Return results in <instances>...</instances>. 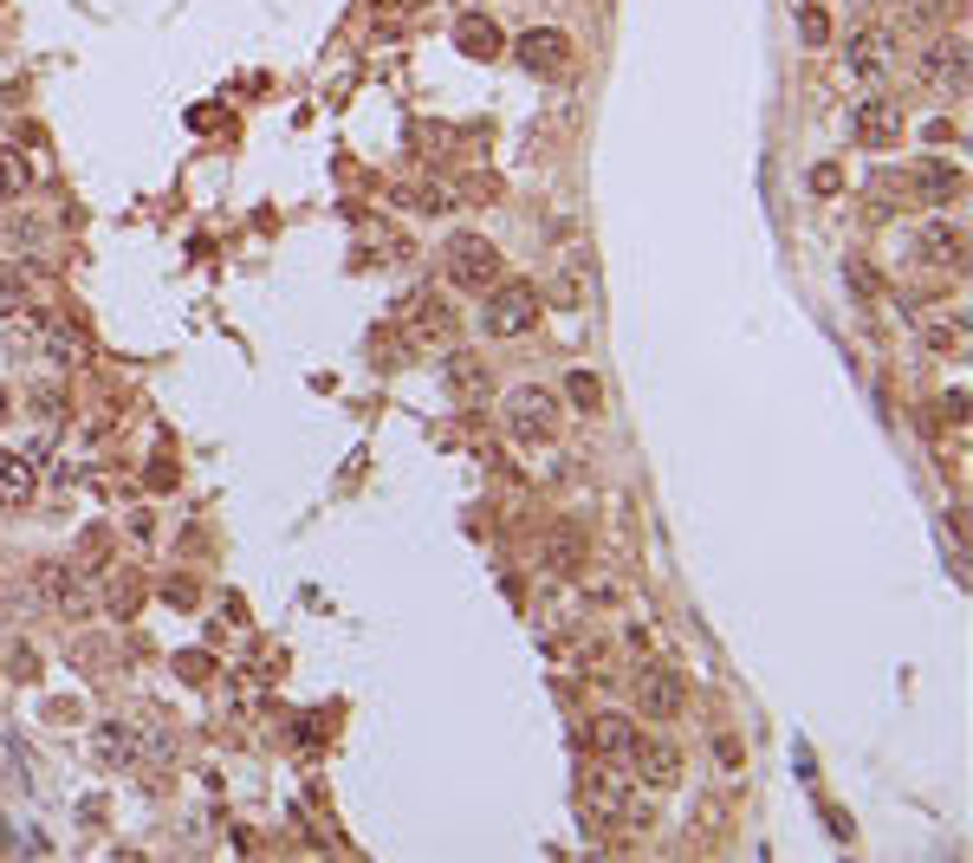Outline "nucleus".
I'll list each match as a JSON object with an SVG mask.
<instances>
[{
  "label": "nucleus",
  "instance_id": "23",
  "mask_svg": "<svg viewBox=\"0 0 973 863\" xmlns=\"http://www.w3.org/2000/svg\"><path fill=\"white\" fill-rule=\"evenodd\" d=\"M403 202H416V209H448V195H441V182H416Z\"/></svg>",
  "mask_w": 973,
  "mask_h": 863
},
{
  "label": "nucleus",
  "instance_id": "27",
  "mask_svg": "<svg viewBox=\"0 0 973 863\" xmlns=\"http://www.w3.org/2000/svg\"><path fill=\"white\" fill-rule=\"evenodd\" d=\"M552 299H558V305H578V299H584V292H578V273H564V280L552 287Z\"/></svg>",
  "mask_w": 973,
  "mask_h": 863
},
{
  "label": "nucleus",
  "instance_id": "14",
  "mask_svg": "<svg viewBox=\"0 0 973 863\" xmlns=\"http://www.w3.org/2000/svg\"><path fill=\"white\" fill-rule=\"evenodd\" d=\"M455 46H461L468 59H500V26H493L486 13H461V20H455Z\"/></svg>",
  "mask_w": 973,
  "mask_h": 863
},
{
  "label": "nucleus",
  "instance_id": "3",
  "mask_svg": "<svg viewBox=\"0 0 973 863\" xmlns=\"http://www.w3.org/2000/svg\"><path fill=\"white\" fill-rule=\"evenodd\" d=\"M448 280L468 292H481L500 280V247L493 240H481V234H455L448 240Z\"/></svg>",
  "mask_w": 973,
  "mask_h": 863
},
{
  "label": "nucleus",
  "instance_id": "12",
  "mask_svg": "<svg viewBox=\"0 0 973 863\" xmlns=\"http://www.w3.org/2000/svg\"><path fill=\"white\" fill-rule=\"evenodd\" d=\"M33 591H40V604H46V610H78V572L59 565V559L33 572Z\"/></svg>",
  "mask_w": 973,
  "mask_h": 863
},
{
  "label": "nucleus",
  "instance_id": "11",
  "mask_svg": "<svg viewBox=\"0 0 973 863\" xmlns=\"http://www.w3.org/2000/svg\"><path fill=\"white\" fill-rule=\"evenodd\" d=\"M921 260H928V267H968V234H961L954 221H935V227L921 234Z\"/></svg>",
  "mask_w": 973,
  "mask_h": 863
},
{
  "label": "nucleus",
  "instance_id": "10",
  "mask_svg": "<svg viewBox=\"0 0 973 863\" xmlns=\"http://www.w3.org/2000/svg\"><path fill=\"white\" fill-rule=\"evenodd\" d=\"M591 747L611 760V766H636V727L624 715H597L591 720Z\"/></svg>",
  "mask_w": 973,
  "mask_h": 863
},
{
  "label": "nucleus",
  "instance_id": "21",
  "mask_svg": "<svg viewBox=\"0 0 973 863\" xmlns=\"http://www.w3.org/2000/svg\"><path fill=\"white\" fill-rule=\"evenodd\" d=\"M798 40H805V46H825V40H831V13H825V7H805V13H798Z\"/></svg>",
  "mask_w": 973,
  "mask_h": 863
},
{
  "label": "nucleus",
  "instance_id": "4",
  "mask_svg": "<svg viewBox=\"0 0 973 863\" xmlns=\"http://www.w3.org/2000/svg\"><path fill=\"white\" fill-rule=\"evenodd\" d=\"M636 708L656 720H675L689 708V682L675 675V669H662V662H649V669H636Z\"/></svg>",
  "mask_w": 973,
  "mask_h": 863
},
{
  "label": "nucleus",
  "instance_id": "16",
  "mask_svg": "<svg viewBox=\"0 0 973 863\" xmlns=\"http://www.w3.org/2000/svg\"><path fill=\"white\" fill-rule=\"evenodd\" d=\"M636 766H642V780H649V786H682V753H675L669 740L636 747Z\"/></svg>",
  "mask_w": 973,
  "mask_h": 863
},
{
  "label": "nucleus",
  "instance_id": "26",
  "mask_svg": "<svg viewBox=\"0 0 973 863\" xmlns=\"http://www.w3.org/2000/svg\"><path fill=\"white\" fill-rule=\"evenodd\" d=\"M0 299H26V280L13 267H0Z\"/></svg>",
  "mask_w": 973,
  "mask_h": 863
},
{
  "label": "nucleus",
  "instance_id": "9",
  "mask_svg": "<svg viewBox=\"0 0 973 863\" xmlns=\"http://www.w3.org/2000/svg\"><path fill=\"white\" fill-rule=\"evenodd\" d=\"M33 494H40V461L0 448V506H26Z\"/></svg>",
  "mask_w": 973,
  "mask_h": 863
},
{
  "label": "nucleus",
  "instance_id": "6",
  "mask_svg": "<svg viewBox=\"0 0 973 863\" xmlns=\"http://www.w3.org/2000/svg\"><path fill=\"white\" fill-rule=\"evenodd\" d=\"M968 33H941L935 46H928V59H921V78L935 85V91H968Z\"/></svg>",
  "mask_w": 973,
  "mask_h": 863
},
{
  "label": "nucleus",
  "instance_id": "13",
  "mask_svg": "<svg viewBox=\"0 0 973 863\" xmlns=\"http://www.w3.org/2000/svg\"><path fill=\"white\" fill-rule=\"evenodd\" d=\"M961 189H968V176H961L954 162H928V169L915 176V195H921V202H935V209L961 202Z\"/></svg>",
  "mask_w": 973,
  "mask_h": 863
},
{
  "label": "nucleus",
  "instance_id": "20",
  "mask_svg": "<svg viewBox=\"0 0 973 863\" xmlns=\"http://www.w3.org/2000/svg\"><path fill=\"white\" fill-rule=\"evenodd\" d=\"M26 182H33V176H26V162H20L13 149H0V195L13 202V195H26Z\"/></svg>",
  "mask_w": 973,
  "mask_h": 863
},
{
  "label": "nucleus",
  "instance_id": "8",
  "mask_svg": "<svg viewBox=\"0 0 973 863\" xmlns=\"http://www.w3.org/2000/svg\"><path fill=\"white\" fill-rule=\"evenodd\" d=\"M890 66H896V33H883V26L850 33V72L863 78V85H876Z\"/></svg>",
  "mask_w": 973,
  "mask_h": 863
},
{
  "label": "nucleus",
  "instance_id": "19",
  "mask_svg": "<svg viewBox=\"0 0 973 863\" xmlns=\"http://www.w3.org/2000/svg\"><path fill=\"white\" fill-rule=\"evenodd\" d=\"M410 325H416V332H435V338H448V332H455V318H448V305H441V299H416V305H410Z\"/></svg>",
  "mask_w": 973,
  "mask_h": 863
},
{
  "label": "nucleus",
  "instance_id": "2",
  "mask_svg": "<svg viewBox=\"0 0 973 863\" xmlns=\"http://www.w3.org/2000/svg\"><path fill=\"white\" fill-rule=\"evenodd\" d=\"M506 423H513L519 441H552L558 435V396L539 390V383H519V390L506 396Z\"/></svg>",
  "mask_w": 973,
  "mask_h": 863
},
{
  "label": "nucleus",
  "instance_id": "24",
  "mask_svg": "<svg viewBox=\"0 0 973 863\" xmlns=\"http://www.w3.org/2000/svg\"><path fill=\"white\" fill-rule=\"evenodd\" d=\"M552 565H558V572H571V565H578V533H558V539H552Z\"/></svg>",
  "mask_w": 973,
  "mask_h": 863
},
{
  "label": "nucleus",
  "instance_id": "18",
  "mask_svg": "<svg viewBox=\"0 0 973 863\" xmlns=\"http://www.w3.org/2000/svg\"><path fill=\"white\" fill-rule=\"evenodd\" d=\"M564 396H571L578 416H597V410H604V383H597L591 370H571V377H564Z\"/></svg>",
  "mask_w": 973,
  "mask_h": 863
},
{
  "label": "nucleus",
  "instance_id": "17",
  "mask_svg": "<svg viewBox=\"0 0 973 863\" xmlns=\"http://www.w3.org/2000/svg\"><path fill=\"white\" fill-rule=\"evenodd\" d=\"M441 383H448L455 396H481V390H486V363L474 358V351H448V363H441Z\"/></svg>",
  "mask_w": 973,
  "mask_h": 863
},
{
  "label": "nucleus",
  "instance_id": "5",
  "mask_svg": "<svg viewBox=\"0 0 973 863\" xmlns=\"http://www.w3.org/2000/svg\"><path fill=\"white\" fill-rule=\"evenodd\" d=\"M519 66L533 78H558L564 66H571V33L564 26H533V33H519Z\"/></svg>",
  "mask_w": 973,
  "mask_h": 863
},
{
  "label": "nucleus",
  "instance_id": "25",
  "mask_svg": "<svg viewBox=\"0 0 973 863\" xmlns=\"http://www.w3.org/2000/svg\"><path fill=\"white\" fill-rule=\"evenodd\" d=\"M837 182H843L837 162H818V169H812V195H837Z\"/></svg>",
  "mask_w": 973,
  "mask_h": 863
},
{
  "label": "nucleus",
  "instance_id": "7",
  "mask_svg": "<svg viewBox=\"0 0 973 863\" xmlns=\"http://www.w3.org/2000/svg\"><path fill=\"white\" fill-rule=\"evenodd\" d=\"M850 137L863 149H890L903 137V111H896L890 98H863V104L850 111Z\"/></svg>",
  "mask_w": 973,
  "mask_h": 863
},
{
  "label": "nucleus",
  "instance_id": "1",
  "mask_svg": "<svg viewBox=\"0 0 973 863\" xmlns=\"http://www.w3.org/2000/svg\"><path fill=\"white\" fill-rule=\"evenodd\" d=\"M539 292L533 287H500L493 299H486V312H481V325H486V338H526L533 325H539Z\"/></svg>",
  "mask_w": 973,
  "mask_h": 863
},
{
  "label": "nucleus",
  "instance_id": "28",
  "mask_svg": "<svg viewBox=\"0 0 973 863\" xmlns=\"http://www.w3.org/2000/svg\"><path fill=\"white\" fill-rule=\"evenodd\" d=\"M7 410H13V396H7V390H0V423H7Z\"/></svg>",
  "mask_w": 973,
  "mask_h": 863
},
{
  "label": "nucleus",
  "instance_id": "22",
  "mask_svg": "<svg viewBox=\"0 0 973 863\" xmlns=\"http://www.w3.org/2000/svg\"><path fill=\"white\" fill-rule=\"evenodd\" d=\"M928 345H935V351H961V345H968V318H948V325H928Z\"/></svg>",
  "mask_w": 973,
  "mask_h": 863
},
{
  "label": "nucleus",
  "instance_id": "15",
  "mask_svg": "<svg viewBox=\"0 0 973 863\" xmlns=\"http://www.w3.org/2000/svg\"><path fill=\"white\" fill-rule=\"evenodd\" d=\"M91 753H98V766H131V760H137V733L118 727V720H104V727L91 733Z\"/></svg>",
  "mask_w": 973,
  "mask_h": 863
}]
</instances>
